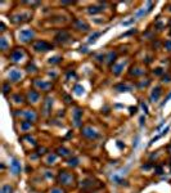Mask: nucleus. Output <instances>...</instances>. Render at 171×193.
<instances>
[{"instance_id": "obj_1", "label": "nucleus", "mask_w": 171, "mask_h": 193, "mask_svg": "<svg viewBox=\"0 0 171 193\" xmlns=\"http://www.w3.org/2000/svg\"><path fill=\"white\" fill-rule=\"evenodd\" d=\"M53 46L49 44V42H46V41H36L34 44V49H36V50H42V52H46V50H50Z\"/></svg>"}, {"instance_id": "obj_2", "label": "nucleus", "mask_w": 171, "mask_h": 193, "mask_svg": "<svg viewBox=\"0 0 171 193\" xmlns=\"http://www.w3.org/2000/svg\"><path fill=\"white\" fill-rule=\"evenodd\" d=\"M34 31L32 30H22L19 32V37H21L22 41H30L31 39L34 37Z\"/></svg>"}, {"instance_id": "obj_3", "label": "nucleus", "mask_w": 171, "mask_h": 193, "mask_svg": "<svg viewBox=\"0 0 171 193\" xmlns=\"http://www.w3.org/2000/svg\"><path fill=\"white\" fill-rule=\"evenodd\" d=\"M25 56V52H23L22 49H15L13 53L10 54V58H12V61H14V62H18L19 59H22V57Z\"/></svg>"}, {"instance_id": "obj_4", "label": "nucleus", "mask_w": 171, "mask_h": 193, "mask_svg": "<svg viewBox=\"0 0 171 193\" xmlns=\"http://www.w3.org/2000/svg\"><path fill=\"white\" fill-rule=\"evenodd\" d=\"M21 77H22V73L18 69H12L9 72V79L12 81H18V80H21Z\"/></svg>"}, {"instance_id": "obj_5", "label": "nucleus", "mask_w": 171, "mask_h": 193, "mask_svg": "<svg viewBox=\"0 0 171 193\" xmlns=\"http://www.w3.org/2000/svg\"><path fill=\"white\" fill-rule=\"evenodd\" d=\"M12 167H13V173L15 175L19 174V171H21V166H19V164L15 160H13V162H12Z\"/></svg>"}, {"instance_id": "obj_6", "label": "nucleus", "mask_w": 171, "mask_h": 193, "mask_svg": "<svg viewBox=\"0 0 171 193\" xmlns=\"http://www.w3.org/2000/svg\"><path fill=\"white\" fill-rule=\"evenodd\" d=\"M76 26L79 27V30H85V31H86L89 29V26L85 22H83V21H76Z\"/></svg>"}, {"instance_id": "obj_7", "label": "nucleus", "mask_w": 171, "mask_h": 193, "mask_svg": "<svg viewBox=\"0 0 171 193\" xmlns=\"http://www.w3.org/2000/svg\"><path fill=\"white\" fill-rule=\"evenodd\" d=\"M7 40H5V37H1V39H0V46H1V49L3 50H5L7 49Z\"/></svg>"}, {"instance_id": "obj_8", "label": "nucleus", "mask_w": 171, "mask_h": 193, "mask_svg": "<svg viewBox=\"0 0 171 193\" xmlns=\"http://www.w3.org/2000/svg\"><path fill=\"white\" fill-rule=\"evenodd\" d=\"M98 12H100V8H98V7H90L89 8V13H98Z\"/></svg>"}, {"instance_id": "obj_9", "label": "nucleus", "mask_w": 171, "mask_h": 193, "mask_svg": "<svg viewBox=\"0 0 171 193\" xmlns=\"http://www.w3.org/2000/svg\"><path fill=\"white\" fill-rule=\"evenodd\" d=\"M36 84H37L40 88H42V89H48V88L50 86V84H49V83H42V81H41V83H39V81H37Z\"/></svg>"}, {"instance_id": "obj_10", "label": "nucleus", "mask_w": 171, "mask_h": 193, "mask_svg": "<svg viewBox=\"0 0 171 193\" xmlns=\"http://www.w3.org/2000/svg\"><path fill=\"white\" fill-rule=\"evenodd\" d=\"M30 98H32V99H34V102H35V100H36V99L39 98V94H37L36 91L31 90V93H30Z\"/></svg>"}, {"instance_id": "obj_11", "label": "nucleus", "mask_w": 171, "mask_h": 193, "mask_svg": "<svg viewBox=\"0 0 171 193\" xmlns=\"http://www.w3.org/2000/svg\"><path fill=\"white\" fill-rule=\"evenodd\" d=\"M160 93H161V89H160V88H156V93L153 91L152 98H153V99H157V98H158V95H160Z\"/></svg>"}, {"instance_id": "obj_12", "label": "nucleus", "mask_w": 171, "mask_h": 193, "mask_svg": "<svg viewBox=\"0 0 171 193\" xmlns=\"http://www.w3.org/2000/svg\"><path fill=\"white\" fill-rule=\"evenodd\" d=\"M12 192V188L9 185H4L3 189H1V193H10Z\"/></svg>"}, {"instance_id": "obj_13", "label": "nucleus", "mask_w": 171, "mask_h": 193, "mask_svg": "<svg viewBox=\"0 0 171 193\" xmlns=\"http://www.w3.org/2000/svg\"><path fill=\"white\" fill-rule=\"evenodd\" d=\"M98 36H100V32H95L94 35H91V36H90V39H89V41H90V42H91V41H94Z\"/></svg>"}, {"instance_id": "obj_14", "label": "nucleus", "mask_w": 171, "mask_h": 193, "mask_svg": "<svg viewBox=\"0 0 171 193\" xmlns=\"http://www.w3.org/2000/svg\"><path fill=\"white\" fill-rule=\"evenodd\" d=\"M75 89H76V93H77V94H80V93H81V90H84V89H83V88H81V86H80V85H77V86H76Z\"/></svg>"}, {"instance_id": "obj_15", "label": "nucleus", "mask_w": 171, "mask_h": 193, "mask_svg": "<svg viewBox=\"0 0 171 193\" xmlns=\"http://www.w3.org/2000/svg\"><path fill=\"white\" fill-rule=\"evenodd\" d=\"M166 45L169 46V49H171V42H170V41H169V42H166Z\"/></svg>"}]
</instances>
